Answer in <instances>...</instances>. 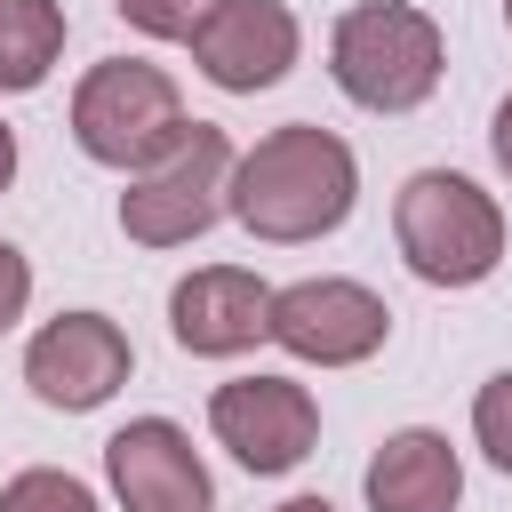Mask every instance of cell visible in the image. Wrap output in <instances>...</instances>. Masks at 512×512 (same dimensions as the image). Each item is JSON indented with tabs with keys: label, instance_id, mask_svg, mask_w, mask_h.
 I'll list each match as a JSON object with an SVG mask.
<instances>
[{
	"label": "cell",
	"instance_id": "cell-13",
	"mask_svg": "<svg viewBox=\"0 0 512 512\" xmlns=\"http://www.w3.org/2000/svg\"><path fill=\"white\" fill-rule=\"evenodd\" d=\"M64 56V8L56 0H0V96H24Z\"/></svg>",
	"mask_w": 512,
	"mask_h": 512
},
{
	"label": "cell",
	"instance_id": "cell-2",
	"mask_svg": "<svg viewBox=\"0 0 512 512\" xmlns=\"http://www.w3.org/2000/svg\"><path fill=\"white\" fill-rule=\"evenodd\" d=\"M392 240L424 288H480L504 264V208L456 168H416L392 200Z\"/></svg>",
	"mask_w": 512,
	"mask_h": 512
},
{
	"label": "cell",
	"instance_id": "cell-19",
	"mask_svg": "<svg viewBox=\"0 0 512 512\" xmlns=\"http://www.w3.org/2000/svg\"><path fill=\"white\" fill-rule=\"evenodd\" d=\"M272 512H336L328 496H288V504H272Z\"/></svg>",
	"mask_w": 512,
	"mask_h": 512
},
{
	"label": "cell",
	"instance_id": "cell-21",
	"mask_svg": "<svg viewBox=\"0 0 512 512\" xmlns=\"http://www.w3.org/2000/svg\"><path fill=\"white\" fill-rule=\"evenodd\" d=\"M504 24H512V0H504Z\"/></svg>",
	"mask_w": 512,
	"mask_h": 512
},
{
	"label": "cell",
	"instance_id": "cell-20",
	"mask_svg": "<svg viewBox=\"0 0 512 512\" xmlns=\"http://www.w3.org/2000/svg\"><path fill=\"white\" fill-rule=\"evenodd\" d=\"M8 176H16V136L0 128V192H8Z\"/></svg>",
	"mask_w": 512,
	"mask_h": 512
},
{
	"label": "cell",
	"instance_id": "cell-10",
	"mask_svg": "<svg viewBox=\"0 0 512 512\" xmlns=\"http://www.w3.org/2000/svg\"><path fill=\"white\" fill-rule=\"evenodd\" d=\"M304 32L288 16V0H216L192 32V64L224 88V96H256L272 80H288Z\"/></svg>",
	"mask_w": 512,
	"mask_h": 512
},
{
	"label": "cell",
	"instance_id": "cell-1",
	"mask_svg": "<svg viewBox=\"0 0 512 512\" xmlns=\"http://www.w3.org/2000/svg\"><path fill=\"white\" fill-rule=\"evenodd\" d=\"M360 200V160L336 128H312V120H288L272 136H256L240 160H232V192H224V216H240L256 240L272 248H296V240H320L352 216Z\"/></svg>",
	"mask_w": 512,
	"mask_h": 512
},
{
	"label": "cell",
	"instance_id": "cell-15",
	"mask_svg": "<svg viewBox=\"0 0 512 512\" xmlns=\"http://www.w3.org/2000/svg\"><path fill=\"white\" fill-rule=\"evenodd\" d=\"M472 440L496 472H512V368H496L480 392H472Z\"/></svg>",
	"mask_w": 512,
	"mask_h": 512
},
{
	"label": "cell",
	"instance_id": "cell-11",
	"mask_svg": "<svg viewBox=\"0 0 512 512\" xmlns=\"http://www.w3.org/2000/svg\"><path fill=\"white\" fill-rule=\"evenodd\" d=\"M168 336L200 360H232L256 336H272V288L240 264H200L168 288Z\"/></svg>",
	"mask_w": 512,
	"mask_h": 512
},
{
	"label": "cell",
	"instance_id": "cell-9",
	"mask_svg": "<svg viewBox=\"0 0 512 512\" xmlns=\"http://www.w3.org/2000/svg\"><path fill=\"white\" fill-rule=\"evenodd\" d=\"M104 472H112V496L128 512H216V480H208L192 432L168 416L120 424L104 440Z\"/></svg>",
	"mask_w": 512,
	"mask_h": 512
},
{
	"label": "cell",
	"instance_id": "cell-12",
	"mask_svg": "<svg viewBox=\"0 0 512 512\" xmlns=\"http://www.w3.org/2000/svg\"><path fill=\"white\" fill-rule=\"evenodd\" d=\"M368 512H456L464 504V464L448 448V432L408 424L368 456Z\"/></svg>",
	"mask_w": 512,
	"mask_h": 512
},
{
	"label": "cell",
	"instance_id": "cell-4",
	"mask_svg": "<svg viewBox=\"0 0 512 512\" xmlns=\"http://www.w3.org/2000/svg\"><path fill=\"white\" fill-rule=\"evenodd\" d=\"M440 24L408 0H360L328 32V72L360 112H416L440 88Z\"/></svg>",
	"mask_w": 512,
	"mask_h": 512
},
{
	"label": "cell",
	"instance_id": "cell-18",
	"mask_svg": "<svg viewBox=\"0 0 512 512\" xmlns=\"http://www.w3.org/2000/svg\"><path fill=\"white\" fill-rule=\"evenodd\" d=\"M488 152H496V168L512 176V96L496 104V128H488Z\"/></svg>",
	"mask_w": 512,
	"mask_h": 512
},
{
	"label": "cell",
	"instance_id": "cell-14",
	"mask_svg": "<svg viewBox=\"0 0 512 512\" xmlns=\"http://www.w3.org/2000/svg\"><path fill=\"white\" fill-rule=\"evenodd\" d=\"M0 512H96V496H88V480H72L56 464H32V472L0 480Z\"/></svg>",
	"mask_w": 512,
	"mask_h": 512
},
{
	"label": "cell",
	"instance_id": "cell-6",
	"mask_svg": "<svg viewBox=\"0 0 512 512\" xmlns=\"http://www.w3.org/2000/svg\"><path fill=\"white\" fill-rule=\"evenodd\" d=\"M384 336H392V312L360 280H296V288H272V344L288 360L352 368V360L384 352Z\"/></svg>",
	"mask_w": 512,
	"mask_h": 512
},
{
	"label": "cell",
	"instance_id": "cell-16",
	"mask_svg": "<svg viewBox=\"0 0 512 512\" xmlns=\"http://www.w3.org/2000/svg\"><path fill=\"white\" fill-rule=\"evenodd\" d=\"M112 8H120V24H136L144 40H192L216 0H112Z\"/></svg>",
	"mask_w": 512,
	"mask_h": 512
},
{
	"label": "cell",
	"instance_id": "cell-7",
	"mask_svg": "<svg viewBox=\"0 0 512 512\" xmlns=\"http://www.w3.org/2000/svg\"><path fill=\"white\" fill-rule=\"evenodd\" d=\"M128 368H136V352H128L120 320H104V312H56V320L24 344V384H32V400H40V408H64V416L104 408V400L128 384Z\"/></svg>",
	"mask_w": 512,
	"mask_h": 512
},
{
	"label": "cell",
	"instance_id": "cell-17",
	"mask_svg": "<svg viewBox=\"0 0 512 512\" xmlns=\"http://www.w3.org/2000/svg\"><path fill=\"white\" fill-rule=\"evenodd\" d=\"M24 304H32V264L0 240V328H16V320H24Z\"/></svg>",
	"mask_w": 512,
	"mask_h": 512
},
{
	"label": "cell",
	"instance_id": "cell-3",
	"mask_svg": "<svg viewBox=\"0 0 512 512\" xmlns=\"http://www.w3.org/2000/svg\"><path fill=\"white\" fill-rule=\"evenodd\" d=\"M184 96L160 64L144 56H104L80 72L72 88V144L96 160V168H120V176H144L152 160H168L184 144Z\"/></svg>",
	"mask_w": 512,
	"mask_h": 512
},
{
	"label": "cell",
	"instance_id": "cell-5",
	"mask_svg": "<svg viewBox=\"0 0 512 512\" xmlns=\"http://www.w3.org/2000/svg\"><path fill=\"white\" fill-rule=\"evenodd\" d=\"M232 160H240L232 136L208 128V120H192L184 144H176L168 160H152V168L120 192V232H128L136 248H184V240H200V232L224 216Z\"/></svg>",
	"mask_w": 512,
	"mask_h": 512
},
{
	"label": "cell",
	"instance_id": "cell-8",
	"mask_svg": "<svg viewBox=\"0 0 512 512\" xmlns=\"http://www.w3.org/2000/svg\"><path fill=\"white\" fill-rule=\"evenodd\" d=\"M208 432L232 448V464H248V472H296L304 456H312V440H320V408H312V392L304 384H288V376H232V384H216V400H208Z\"/></svg>",
	"mask_w": 512,
	"mask_h": 512
}]
</instances>
